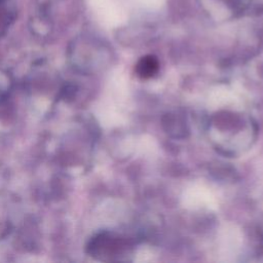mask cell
Masks as SVG:
<instances>
[{
  "label": "cell",
  "mask_w": 263,
  "mask_h": 263,
  "mask_svg": "<svg viewBox=\"0 0 263 263\" xmlns=\"http://www.w3.org/2000/svg\"><path fill=\"white\" fill-rule=\"evenodd\" d=\"M157 71H158V61L152 55L144 57L143 59H141L136 67V72L138 76L144 79L154 76Z\"/></svg>",
  "instance_id": "6da1fadb"
}]
</instances>
